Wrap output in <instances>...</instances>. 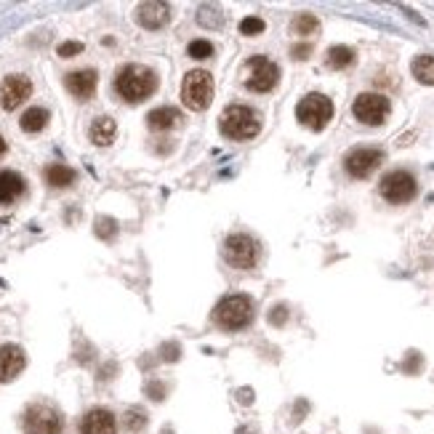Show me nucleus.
<instances>
[{
  "mask_svg": "<svg viewBox=\"0 0 434 434\" xmlns=\"http://www.w3.org/2000/svg\"><path fill=\"white\" fill-rule=\"evenodd\" d=\"M115 91L125 101L139 104L157 91V75L144 64H125L115 78Z\"/></svg>",
  "mask_w": 434,
  "mask_h": 434,
  "instance_id": "nucleus-1",
  "label": "nucleus"
},
{
  "mask_svg": "<svg viewBox=\"0 0 434 434\" xmlns=\"http://www.w3.org/2000/svg\"><path fill=\"white\" fill-rule=\"evenodd\" d=\"M262 131V118L259 112L245 107V104H232L227 107L222 115V133L227 139L234 142H248L253 136H259Z\"/></svg>",
  "mask_w": 434,
  "mask_h": 434,
  "instance_id": "nucleus-2",
  "label": "nucleus"
},
{
  "mask_svg": "<svg viewBox=\"0 0 434 434\" xmlns=\"http://www.w3.org/2000/svg\"><path fill=\"white\" fill-rule=\"evenodd\" d=\"M253 320V301L242 293L227 296L216 304L213 309V323L224 328V331H242L245 325H251Z\"/></svg>",
  "mask_w": 434,
  "mask_h": 434,
  "instance_id": "nucleus-3",
  "label": "nucleus"
},
{
  "mask_svg": "<svg viewBox=\"0 0 434 434\" xmlns=\"http://www.w3.org/2000/svg\"><path fill=\"white\" fill-rule=\"evenodd\" d=\"M182 101L187 110L202 112L213 101V78L205 70H190L182 83Z\"/></svg>",
  "mask_w": 434,
  "mask_h": 434,
  "instance_id": "nucleus-4",
  "label": "nucleus"
},
{
  "mask_svg": "<svg viewBox=\"0 0 434 434\" xmlns=\"http://www.w3.org/2000/svg\"><path fill=\"white\" fill-rule=\"evenodd\" d=\"M296 118L301 125L312 128V131H323L325 125L334 118V101L325 93H306L299 107H296Z\"/></svg>",
  "mask_w": 434,
  "mask_h": 434,
  "instance_id": "nucleus-5",
  "label": "nucleus"
},
{
  "mask_svg": "<svg viewBox=\"0 0 434 434\" xmlns=\"http://www.w3.org/2000/svg\"><path fill=\"white\" fill-rule=\"evenodd\" d=\"M24 432L27 434H61L64 432V415L53 405H30L24 410Z\"/></svg>",
  "mask_w": 434,
  "mask_h": 434,
  "instance_id": "nucleus-6",
  "label": "nucleus"
},
{
  "mask_svg": "<svg viewBox=\"0 0 434 434\" xmlns=\"http://www.w3.org/2000/svg\"><path fill=\"white\" fill-rule=\"evenodd\" d=\"M224 259L237 269H253L259 262V242L251 234H229L224 240Z\"/></svg>",
  "mask_w": 434,
  "mask_h": 434,
  "instance_id": "nucleus-7",
  "label": "nucleus"
},
{
  "mask_svg": "<svg viewBox=\"0 0 434 434\" xmlns=\"http://www.w3.org/2000/svg\"><path fill=\"white\" fill-rule=\"evenodd\" d=\"M378 190H381V197H384L386 202H392V205H405V202H410L415 197L418 184H415L413 173L392 171L381 179Z\"/></svg>",
  "mask_w": 434,
  "mask_h": 434,
  "instance_id": "nucleus-8",
  "label": "nucleus"
},
{
  "mask_svg": "<svg viewBox=\"0 0 434 434\" xmlns=\"http://www.w3.org/2000/svg\"><path fill=\"white\" fill-rule=\"evenodd\" d=\"M389 110H392V104L381 93H360L352 104L354 118L365 125H381L389 118Z\"/></svg>",
  "mask_w": 434,
  "mask_h": 434,
  "instance_id": "nucleus-9",
  "label": "nucleus"
},
{
  "mask_svg": "<svg viewBox=\"0 0 434 434\" xmlns=\"http://www.w3.org/2000/svg\"><path fill=\"white\" fill-rule=\"evenodd\" d=\"M248 67H251V75L245 86L251 88L253 93H269L274 91V86L280 81V67L269 61L267 56H251L248 59Z\"/></svg>",
  "mask_w": 434,
  "mask_h": 434,
  "instance_id": "nucleus-10",
  "label": "nucleus"
},
{
  "mask_svg": "<svg viewBox=\"0 0 434 434\" xmlns=\"http://www.w3.org/2000/svg\"><path fill=\"white\" fill-rule=\"evenodd\" d=\"M384 160V152L376 150V147H360V150H352L346 157H343V168L352 179H368L371 173L381 165Z\"/></svg>",
  "mask_w": 434,
  "mask_h": 434,
  "instance_id": "nucleus-11",
  "label": "nucleus"
},
{
  "mask_svg": "<svg viewBox=\"0 0 434 434\" xmlns=\"http://www.w3.org/2000/svg\"><path fill=\"white\" fill-rule=\"evenodd\" d=\"M32 96V81L27 75H9L3 86H0V101L3 110H16L21 101H27Z\"/></svg>",
  "mask_w": 434,
  "mask_h": 434,
  "instance_id": "nucleus-12",
  "label": "nucleus"
},
{
  "mask_svg": "<svg viewBox=\"0 0 434 434\" xmlns=\"http://www.w3.org/2000/svg\"><path fill=\"white\" fill-rule=\"evenodd\" d=\"M24 365H27L24 349L16 346V343H3L0 346V384L14 381L24 371Z\"/></svg>",
  "mask_w": 434,
  "mask_h": 434,
  "instance_id": "nucleus-13",
  "label": "nucleus"
},
{
  "mask_svg": "<svg viewBox=\"0 0 434 434\" xmlns=\"http://www.w3.org/2000/svg\"><path fill=\"white\" fill-rule=\"evenodd\" d=\"M136 21L142 24L144 30H162L168 21H171V6L160 3V0H150L142 3L136 9Z\"/></svg>",
  "mask_w": 434,
  "mask_h": 434,
  "instance_id": "nucleus-14",
  "label": "nucleus"
},
{
  "mask_svg": "<svg viewBox=\"0 0 434 434\" xmlns=\"http://www.w3.org/2000/svg\"><path fill=\"white\" fill-rule=\"evenodd\" d=\"M81 434H118V418L107 408H93L83 415Z\"/></svg>",
  "mask_w": 434,
  "mask_h": 434,
  "instance_id": "nucleus-15",
  "label": "nucleus"
},
{
  "mask_svg": "<svg viewBox=\"0 0 434 434\" xmlns=\"http://www.w3.org/2000/svg\"><path fill=\"white\" fill-rule=\"evenodd\" d=\"M64 86H67V91H70L75 99L88 101L93 93H96V86H99V75H96V70L70 72V75L64 78Z\"/></svg>",
  "mask_w": 434,
  "mask_h": 434,
  "instance_id": "nucleus-16",
  "label": "nucleus"
},
{
  "mask_svg": "<svg viewBox=\"0 0 434 434\" xmlns=\"http://www.w3.org/2000/svg\"><path fill=\"white\" fill-rule=\"evenodd\" d=\"M179 123H182V112L176 110V107H157V110H152L147 115L150 131H171Z\"/></svg>",
  "mask_w": 434,
  "mask_h": 434,
  "instance_id": "nucleus-17",
  "label": "nucleus"
},
{
  "mask_svg": "<svg viewBox=\"0 0 434 434\" xmlns=\"http://www.w3.org/2000/svg\"><path fill=\"white\" fill-rule=\"evenodd\" d=\"M24 179L16 171H0V205H9V202L19 200L24 192Z\"/></svg>",
  "mask_w": 434,
  "mask_h": 434,
  "instance_id": "nucleus-18",
  "label": "nucleus"
},
{
  "mask_svg": "<svg viewBox=\"0 0 434 434\" xmlns=\"http://www.w3.org/2000/svg\"><path fill=\"white\" fill-rule=\"evenodd\" d=\"M88 136H91V142L96 147H110L115 142V136H118V123L112 118H96L91 123V128H88Z\"/></svg>",
  "mask_w": 434,
  "mask_h": 434,
  "instance_id": "nucleus-19",
  "label": "nucleus"
},
{
  "mask_svg": "<svg viewBox=\"0 0 434 434\" xmlns=\"http://www.w3.org/2000/svg\"><path fill=\"white\" fill-rule=\"evenodd\" d=\"M48 120H51V115H48L46 107H30V110L21 115L19 125H21V131L24 133H38L48 125Z\"/></svg>",
  "mask_w": 434,
  "mask_h": 434,
  "instance_id": "nucleus-20",
  "label": "nucleus"
},
{
  "mask_svg": "<svg viewBox=\"0 0 434 434\" xmlns=\"http://www.w3.org/2000/svg\"><path fill=\"white\" fill-rule=\"evenodd\" d=\"M75 179H78V173L72 171V168H67V165H61V162H53V165L46 168V182H48L51 187H56V190L70 187Z\"/></svg>",
  "mask_w": 434,
  "mask_h": 434,
  "instance_id": "nucleus-21",
  "label": "nucleus"
},
{
  "mask_svg": "<svg viewBox=\"0 0 434 434\" xmlns=\"http://www.w3.org/2000/svg\"><path fill=\"white\" fill-rule=\"evenodd\" d=\"M325 64H328L331 70H346V67L354 64V51L349 48V46H334V48H328V53H325Z\"/></svg>",
  "mask_w": 434,
  "mask_h": 434,
  "instance_id": "nucleus-22",
  "label": "nucleus"
},
{
  "mask_svg": "<svg viewBox=\"0 0 434 434\" xmlns=\"http://www.w3.org/2000/svg\"><path fill=\"white\" fill-rule=\"evenodd\" d=\"M410 72L418 83L434 86V56H415L413 64H410Z\"/></svg>",
  "mask_w": 434,
  "mask_h": 434,
  "instance_id": "nucleus-23",
  "label": "nucleus"
},
{
  "mask_svg": "<svg viewBox=\"0 0 434 434\" xmlns=\"http://www.w3.org/2000/svg\"><path fill=\"white\" fill-rule=\"evenodd\" d=\"M317 30H320V21H317V16H312V14H299V16L293 19V32L301 35V38H309V35H314Z\"/></svg>",
  "mask_w": 434,
  "mask_h": 434,
  "instance_id": "nucleus-24",
  "label": "nucleus"
},
{
  "mask_svg": "<svg viewBox=\"0 0 434 434\" xmlns=\"http://www.w3.org/2000/svg\"><path fill=\"white\" fill-rule=\"evenodd\" d=\"M187 53H190V59H211L213 56V46L208 41H192L187 46Z\"/></svg>",
  "mask_w": 434,
  "mask_h": 434,
  "instance_id": "nucleus-25",
  "label": "nucleus"
},
{
  "mask_svg": "<svg viewBox=\"0 0 434 434\" xmlns=\"http://www.w3.org/2000/svg\"><path fill=\"white\" fill-rule=\"evenodd\" d=\"M264 30H267V21H264L262 16H248V19L240 21V32H242V35H248V38H253V35H262Z\"/></svg>",
  "mask_w": 434,
  "mask_h": 434,
  "instance_id": "nucleus-26",
  "label": "nucleus"
},
{
  "mask_svg": "<svg viewBox=\"0 0 434 434\" xmlns=\"http://www.w3.org/2000/svg\"><path fill=\"white\" fill-rule=\"evenodd\" d=\"M144 424H147V415H144L142 410L131 408V410L125 413V429H128V432H142Z\"/></svg>",
  "mask_w": 434,
  "mask_h": 434,
  "instance_id": "nucleus-27",
  "label": "nucleus"
},
{
  "mask_svg": "<svg viewBox=\"0 0 434 434\" xmlns=\"http://www.w3.org/2000/svg\"><path fill=\"white\" fill-rule=\"evenodd\" d=\"M213 16H222V14L213 9V6H202L200 14H197V21L205 24V27H222V21H216Z\"/></svg>",
  "mask_w": 434,
  "mask_h": 434,
  "instance_id": "nucleus-28",
  "label": "nucleus"
},
{
  "mask_svg": "<svg viewBox=\"0 0 434 434\" xmlns=\"http://www.w3.org/2000/svg\"><path fill=\"white\" fill-rule=\"evenodd\" d=\"M56 51H59L61 59H70V56H78V53H81V51H83V43L67 41V43H61V46H59Z\"/></svg>",
  "mask_w": 434,
  "mask_h": 434,
  "instance_id": "nucleus-29",
  "label": "nucleus"
},
{
  "mask_svg": "<svg viewBox=\"0 0 434 434\" xmlns=\"http://www.w3.org/2000/svg\"><path fill=\"white\" fill-rule=\"evenodd\" d=\"M309 53H312V46H309V43H299V46H293L291 48V56L293 59H299V61H304Z\"/></svg>",
  "mask_w": 434,
  "mask_h": 434,
  "instance_id": "nucleus-30",
  "label": "nucleus"
},
{
  "mask_svg": "<svg viewBox=\"0 0 434 434\" xmlns=\"http://www.w3.org/2000/svg\"><path fill=\"white\" fill-rule=\"evenodd\" d=\"M160 354H165V357H162V360H165V363H176V360H179V346H176V343H165V346H162L160 349Z\"/></svg>",
  "mask_w": 434,
  "mask_h": 434,
  "instance_id": "nucleus-31",
  "label": "nucleus"
},
{
  "mask_svg": "<svg viewBox=\"0 0 434 434\" xmlns=\"http://www.w3.org/2000/svg\"><path fill=\"white\" fill-rule=\"evenodd\" d=\"M112 229H115V222H112V219H99V222H96V234H101V237H110Z\"/></svg>",
  "mask_w": 434,
  "mask_h": 434,
  "instance_id": "nucleus-32",
  "label": "nucleus"
},
{
  "mask_svg": "<svg viewBox=\"0 0 434 434\" xmlns=\"http://www.w3.org/2000/svg\"><path fill=\"white\" fill-rule=\"evenodd\" d=\"M285 312H288V306H285V304H280V306H274V309H272L269 320H272L274 325H285Z\"/></svg>",
  "mask_w": 434,
  "mask_h": 434,
  "instance_id": "nucleus-33",
  "label": "nucleus"
},
{
  "mask_svg": "<svg viewBox=\"0 0 434 434\" xmlns=\"http://www.w3.org/2000/svg\"><path fill=\"white\" fill-rule=\"evenodd\" d=\"M6 150H9V144H6V139H3V136H0V157H3V155H6Z\"/></svg>",
  "mask_w": 434,
  "mask_h": 434,
  "instance_id": "nucleus-34",
  "label": "nucleus"
}]
</instances>
